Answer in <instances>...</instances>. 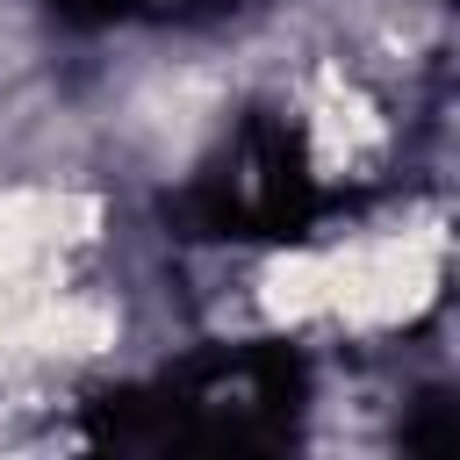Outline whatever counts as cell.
I'll list each match as a JSON object with an SVG mask.
<instances>
[{
	"instance_id": "obj_1",
	"label": "cell",
	"mask_w": 460,
	"mask_h": 460,
	"mask_svg": "<svg viewBox=\"0 0 460 460\" xmlns=\"http://www.w3.org/2000/svg\"><path fill=\"white\" fill-rule=\"evenodd\" d=\"M438 288V230H395L352 252H331V316L381 331L410 323Z\"/></svg>"
},
{
	"instance_id": "obj_2",
	"label": "cell",
	"mask_w": 460,
	"mask_h": 460,
	"mask_svg": "<svg viewBox=\"0 0 460 460\" xmlns=\"http://www.w3.org/2000/svg\"><path fill=\"white\" fill-rule=\"evenodd\" d=\"M93 216L101 208L79 194H0V288L36 273L65 244H79L93 230Z\"/></svg>"
},
{
	"instance_id": "obj_3",
	"label": "cell",
	"mask_w": 460,
	"mask_h": 460,
	"mask_svg": "<svg viewBox=\"0 0 460 460\" xmlns=\"http://www.w3.org/2000/svg\"><path fill=\"white\" fill-rule=\"evenodd\" d=\"M7 345H14V352H36V359H86V352L115 345V309L79 302V295H65V302H36V309L7 331Z\"/></svg>"
},
{
	"instance_id": "obj_4",
	"label": "cell",
	"mask_w": 460,
	"mask_h": 460,
	"mask_svg": "<svg viewBox=\"0 0 460 460\" xmlns=\"http://www.w3.org/2000/svg\"><path fill=\"white\" fill-rule=\"evenodd\" d=\"M259 302L273 323H309V316H331V252H288L266 266L259 280Z\"/></svg>"
},
{
	"instance_id": "obj_5",
	"label": "cell",
	"mask_w": 460,
	"mask_h": 460,
	"mask_svg": "<svg viewBox=\"0 0 460 460\" xmlns=\"http://www.w3.org/2000/svg\"><path fill=\"white\" fill-rule=\"evenodd\" d=\"M381 144V122H374V108L352 93V86H338V79H323V101H316V158L323 165H352L359 151H374Z\"/></svg>"
}]
</instances>
